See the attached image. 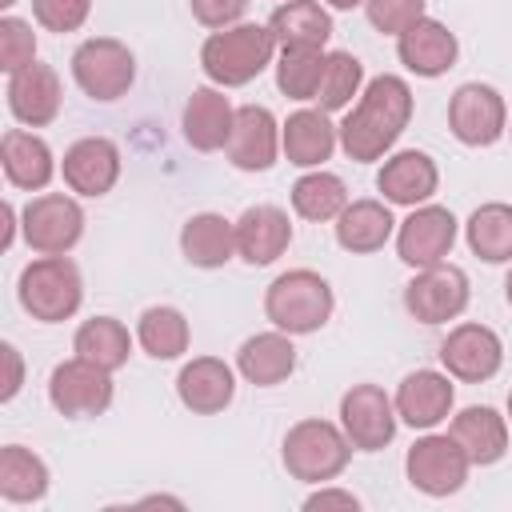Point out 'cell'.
I'll list each match as a JSON object with an SVG mask.
<instances>
[{
  "label": "cell",
  "mask_w": 512,
  "mask_h": 512,
  "mask_svg": "<svg viewBox=\"0 0 512 512\" xmlns=\"http://www.w3.org/2000/svg\"><path fill=\"white\" fill-rule=\"evenodd\" d=\"M412 88L404 76L396 72H380L364 84V92L356 96V104L348 108V116L336 124L340 128V148L348 160L356 164H372L384 160L396 140L404 136V128L412 124Z\"/></svg>",
  "instance_id": "cell-1"
},
{
  "label": "cell",
  "mask_w": 512,
  "mask_h": 512,
  "mask_svg": "<svg viewBox=\"0 0 512 512\" xmlns=\"http://www.w3.org/2000/svg\"><path fill=\"white\" fill-rule=\"evenodd\" d=\"M272 56H276V40H272L268 24L240 20L232 28H220V32L204 36L200 72L216 88H244L272 64Z\"/></svg>",
  "instance_id": "cell-2"
},
{
  "label": "cell",
  "mask_w": 512,
  "mask_h": 512,
  "mask_svg": "<svg viewBox=\"0 0 512 512\" xmlns=\"http://www.w3.org/2000/svg\"><path fill=\"white\" fill-rule=\"evenodd\" d=\"M336 312L332 284L312 268H288L264 288V316L272 328L288 336H312L320 332Z\"/></svg>",
  "instance_id": "cell-3"
},
{
  "label": "cell",
  "mask_w": 512,
  "mask_h": 512,
  "mask_svg": "<svg viewBox=\"0 0 512 512\" xmlns=\"http://www.w3.org/2000/svg\"><path fill=\"white\" fill-rule=\"evenodd\" d=\"M352 452L356 448L344 436V428L332 424V420H320V416L296 420L284 432V440H280V464L300 484H328V480H336L348 468Z\"/></svg>",
  "instance_id": "cell-4"
},
{
  "label": "cell",
  "mask_w": 512,
  "mask_h": 512,
  "mask_svg": "<svg viewBox=\"0 0 512 512\" xmlns=\"http://www.w3.org/2000/svg\"><path fill=\"white\" fill-rule=\"evenodd\" d=\"M16 300L40 324L72 320L84 304V276L72 256H36L20 268Z\"/></svg>",
  "instance_id": "cell-5"
},
{
  "label": "cell",
  "mask_w": 512,
  "mask_h": 512,
  "mask_svg": "<svg viewBox=\"0 0 512 512\" xmlns=\"http://www.w3.org/2000/svg\"><path fill=\"white\" fill-rule=\"evenodd\" d=\"M68 64L76 88L96 104H112L136 84V56L116 36H88L84 44H76Z\"/></svg>",
  "instance_id": "cell-6"
},
{
  "label": "cell",
  "mask_w": 512,
  "mask_h": 512,
  "mask_svg": "<svg viewBox=\"0 0 512 512\" xmlns=\"http://www.w3.org/2000/svg\"><path fill=\"white\" fill-rule=\"evenodd\" d=\"M20 232L36 256H68L84 236V208L68 192H40L20 208Z\"/></svg>",
  "instance_id": "cell-7"
},
{
  "label": "cell",
  "mask_w": 512,
  "mask_h": 512,
  "mask_svg": "<svg viewBox=\"0 0 512 512\" xmlns=\"http://www.w3.org/2000/svg\"><path fill=\"white\" fill-rule=\"evenodd\" d=\"M472 472V460L468 452L456 444L452 432H424L408 456H404V476L416 492L432 496V500H444V496H456L464 488Z\"/></svg>",
  "instance_id": "cell-8"
},
{
  "label": "cell",
  "mask_w": 512,
  "mask_h": 512,
  "mask_svg": "<svg viewBox=\"0 0 512 512\" xmlns=\"http://www.w3.org/2000/svg\"><path fill=\"white\" fill-rule=\"evenodd\" d=\"M472 300L468 272L452 260H440L432 268H416V276L404 284V308L412 320L436 328L448 320H460Z\"/></svg>",
  "instance_id": "cell-9"
},
{
  "label": "cell",
  "mask_w": 512,
  "mask_h": 512,
  "mask_svg": "<svg viewBox=\"0 0 512 512\" xmlns=\"http://www.w3.org/2000/svg\"><path fill=\"white\" fill-rule=\"evenodd\" d=\"M48 404L64 420L104 416L112 408V372L84 360V356H68L48 376Z\"/></svg>",
  "instance_id": "cell-10"
},
{
  "label": "cell",
  "mask_w": 512,
  "mask_h": 512,
  "mask_svg": "<svg viewBox=\"0 0 512 512\" xmlns=\"http://www.w3.org/2000/svg\"><path fill=\"white\" fill-rule=\"evenodd\" d=\"M448 132L464 148H492L508 132V104L504 96L484 84L468 80L448 96Z\"/></svg>",
  "instance_id": "cell-11"
},
{
  "label": "cell",
  "mask_w": 512,
  "mask_h": 512,
  "mask_svg": "<svg viewBox=\"0 0 512 512\" xmlns=\"http://www.w3.org/2000/svg\"><path fill=\"white\" fill-rule=\"evenodd\" d=\"M460 236V224L452 208L444 204H416L400 224H396V256L408 268H432L452 256V244Z\"/></svg>",
  "instance_id": "cell-12"
},
{
  "label": "cell",
  "mask_w": 512,
  "mask_h": 512,
  "mask_svg": "<svg viewBox=\"0 0 512 512\" xmlns=\"http://www.w3.org/2000/svg\"><path fill=\"white\" fill-rule=\"evenodd\" d=\"M396 404L392 396L380 388V384H352L344 396H340V428L344 436L352 440L356 452H380L392 444L396 436Z\"/></svg>",
  "instance_id": "cell-13"
},
{
  "label": "cell",
  "mask_w": 512,
  "mask_h": 512,
  "mask_svg": "<svg viewBox=\"0 0 512 512\" xmlns=\"http://www.w3.org/2000/svg\"><path fill=\"white\" fill-rule=\"evenodd\" d=\"M440 364L460 384H484L504 364V340L496 336V328L464 320L440 340Z\"/></svg>",
  "instance_id": "cell-14"
},
{
  "label": "cell",
  "mask_w": 512,
  "mask_h": 512,
  "mask_svg": "<svg viewBox=\"0 0 512 512\" xmlns=\"http://www.w3.org/2000/svg\"><path fill=\"white\" fill-rule=\"evenodd\" d=\"M120 172H124V156H120V144L108 136H80L76 144L64 148V160H60V176L68 192L88 196V200L108 196Z\"/></svg>",
  "instance_id": "cell-15"
},
{
  "label": "cell",
  "mask_w": 512,
  "mask_h": 512,
  "mask_svg": "<svg viewBox=\"0 0 512 512\" xmlns=\"http://www.w3.org/2000/svg\"><path fill=\"white\" fill-rule=\"evenodd\" d=\"M396 416L416 428V432H432L436 424H444L452 416V404H456V384L448 372H436V368H416L408 372L400 384H396Z\"/></svg>",
  "instance_id": "cell-16"
},
{
  "label": "cell",
  "mask_w": 512,
  "mask_h": 512,
  "mask_svg": "<svg viewBox=\"0 0 512 512\" xmlns=\"http://www.w3.org/2000/svg\"><path fill=\"white\" fill-rule=\"evenodd\" d=\"M396 56H400V64H404L412 76L436 80V76H444L448 68H456V60H460V40H456V32H452L444 20L420 16V20H412V24L396 36Z\"/></svg>",
  "instance_id": "cell-17"
},
{
  "label": "cell",
  "mask_w": 512,
  "mask_h": 512,
  "mask_svg": "<svg viewBox=\"0 0 512 512\" xmlns=\"http://www.w3.org/2000/svg\"><path fill=\"white\" fill-rule=\"evenodd\" d=\"M4 96H8L12 120L24 124V128H48L60 116V108H64L60 72L52 64H40V60L20 68V72H12Z\"/></svg>",
  "instance_id": "cell-18"
},
{
  "label": "cell",
  "mask_w": 512,
  "mask_h": 512,
  "mask_svg": "<svg viewBox=\"0 0 512 512\" xmlns=\"http://www.w3.org/2000/svg\"><path fill=\"white\" fill-rule=\"evenodd\" d=\"M224 156L236 172H268L280 156V124L264 104H240Z\"/></svg>",
  "instance_id": "cell-19"
},
{
  "label": "cell",
  "mask_w": 512,
  "mask_h": 512,
  "mask_svg": "<svg viewBox=\"0 0 512 512\" xmlns=\"http://www.w3.org/2000/svg\"><path fill=\"white\" fill-rule=\"evenodd\" d=\"M440 188V168L428 152L420 148H400L392 156H384L380 172H376V192L380 200L396 204V208H416L428 204Z\"/></svg>",
  "instance_id": "cell-20"
},
{
  "label": "cell",
  "mask_w": 512,
  "mask_h": 512,
  "mask_svg": "<svg viewBox=\"0 0 512 512\" xmlns=\"http://www.w3.org/2000/svg\"><path fill=\"white\" fill-rule=\"evenodd\" d=\"M0 168H4V180L20 192H44L60 172L52 144L32 128H8L0 136Z\"/></svg>",
  "instance_id": "cell-21"
},
{
  "label": "cell",
  "mask_w": 512,
  "mask_h": 512,
  "mask_svg": "<svg viewBox=\"0 0 512 512\" xmlns=\"http://www.w3.org/2000/svg\"><path fill=\"white\" fill-rule=\"evenodd\" d=\"M292 244V220L280 204H248L236 216V256L252 268L276 264Z\"/></svg>",
  "instance_id": "cell-22"
},
{
  "label": "cell",
  "mask_w": 512,
  "mask_h": 512,
  "mask_svg": "<svg viewBox=\"0 0 512 512\" xmlns=\"http://www.w3.org/2000/svg\"><path fill=\"white\" fill-rule=\"evenodd\" d=\"M236 368L224 364L220 356H192L180 372H176V400L192 412V416H216L232 404L236 396Z\"/></svg>",
  "instance_id": "cell-23"
},
{
  "label": "cell",
  "mask_w": 512,
  "mask_h": 512,
  "mask_svg": "<svg viewBox=\"0 0 512 512\" xmlns=\"http://www.w3.org/2000/svg\"><path fill=\"white\" fill-rule=\"evenodd\" d=\"M340 148V128L332 124V112L324 108H300L280 124V152L296 168H324L332 152Z\"/></svg>",
  "instance_id": "cell-24"
},
{
  "label": "cell",
  "mask_w": 512,
  "mask_h": 512,
  "mask_svg": "<svg viewBox=\"0 0 512 512\" xmlns=\"http://www.w3.org/2000/svg\"><path fill=\"white\" fill-rule=\"evenodd\" d=\"M232 124H236V108L224 96V88H216V84L192 88V96L184 100V112H180V128H184L188 148L220 152L232 136Z\"/></svg>",
  "instance_id": "cell-25"
},
{
  "label": "cell",
  "mask_w": 512,
  "mask_h": 512,
  "mask_svg": "<svg viewBox=\"0 0 512 512\" xmlns=\"http://www.w3.org/2000/svg\"><path fill=\"white\" fill-rule=\"evenodd\" d=\"M448 432L468 452L472 468H488V464H500L508 456V416H500L492 404H468V408H460L452 416Z\"/></svg>",
  "instance_id": "cell-26"
},
{
  "label": "cell",
  "mask_w": 512,
  "mask_h": 512,
  "mask_svg": "<svg viewBox=\"0 0 512 512\" xmlns=\"http://www.w3.org/2000/svg\"><path fill=\"white\" fill-rule=\"evenodd\" d=\"M396 216H392V208H388V200H372V196H364V200H348V208L332 220V228H336V244L344 248V252H352V256H368V252H380L392 236H396Z\"/></svg>",
  "instance_id": "cell-27"
},
{
  "label": "cell",
  "mask_w": 512,
  "mask_h": 512,
  "mask_svg": "<svg viewBox=\"0 0 512 512\" xmlns=\"http://www.w3.org/2000/svg\"><path fill=\"white\" fill-rule=\"evenodd\" d=\"M236 372L256 388H276L296 372V344L288 332H256L236 348Z\"/></svg>",
  "instance_id": "cell-28"
},
{
  "label": "cell",
  "mask_w": 512,
  "mask_h": 512,
  "mask_svg": "<svg viewBox=\"0 0 512 512\" xmlns=\"http://www.w3.org/2000/svg\"><path fill=\"white\" fill-rule=\"evenodd\" d=\"M180 256L192 268L216 272L228 260H236V220L220 212H196L180 228Z\"/></svg>",
  "instance_id": "cell-29"
},
{
  "label": "cell",
  "mask_w": 512,
  "mask_h": 512,
  "mask_svg": "<svg viewBox=\"0 0 512 512\" xmlns=\"http://www.w3.org/2000/svg\"><path fill=\"white\" fill-rule=\"evenodd\" d=\"M276 48H324L332 40V12L324 0H284L268 16Z\"/></svg>",
  "instance_id": "cell-30"
},
{
  "label": "cell",
  "mask_w": 512,
  "mask_h": 512,
  "mask_svg": "<svg viewBox=\"0 0 512 512\" xmlns=\"http://www.w3.org/2000/svg\"><path fill=\"white\" fill-rule=\"evenodd\" d=\"M464 244L484 264H512V204L488 200L464 220Z\"/></svg>",
  "instance_id": "cell-31"
},
{
  "label": "cell",
  "mask_w": 512,
  "mask_h": 512,
  "mask_svg": "<svg viewBox=\"0 0 512 512\" xmlns=\"http://www.w3.org/2000/svg\"><path fill=\"white\" fill-rule=\"evenodd\" d=\"M288 200H292V212H296L300 220H308V224H328V220H336V216L348 208L352 196H348V184H344L336 172L308 168V172L292 184Z\"/></svg>",
  "instance_id": "cell-32"
},
{
  "label": "cell",
  "mask_w": 512,
  "mask_h": 512,
  "mask_svg": "<svg viewBox=\"0 0 512 512\" xmlns=\"http://www.w3.org/2000/svg\"><path fill=\"white\" fill-rule=\"evenodd\" d=\"M136 344L152 356V360H180L192 344V328L188 316L176 304H152L140 312L136 320Z\"/></svg>",
  "instance_id": "cell-33"
},
{
  "label": "cell",
  "mask_w": 512,
  "mask_h": 512,
  "mask_svg": "<svg viewBox=\"0 0 512 512\" xmlns=\"http://www.w3.org/2000/svg\"><path fill=\"white\" fill-rule=\"evenodd\" d=\"M48 464L24 448V444H4L0 448V496L8 504H36L48 496Z\"/></svg>",
  "instance_id": "cell-34"
},
{
  "label": "cell",
  "mask_w": 512,
  "mask_h": 512,
  "mask_svg": "<svg viewBox=\"0 0 512 512\" xmlns=\"http://www.w3.org/2000/svg\"><path fill=\"white\" fill-rule=\"evenodd\" d=\"M72 352L92 360V364H100V368H108V372H120L128 364V356H132V332L116 316H92V320H84L76 328Z\"/></svg>",
  "instance_id": "cell-35"
},
{
  "label": "cell",
  "mask_w": 512,
  "mask_h": 512,
  "mask_svg": "<svg viewBox=\"0 0 512 512\" xmlns=\"http://www.w3.org/2000/svg\"><path fill=\"white\" fill-rule=\"evenodd\" d=\"M324 64L328 52L324 48H280L276 68V88L288 100H316L320 80H324Z\"/></svg>",
  "instance_id": "cell-36"
},
{
  "label": "cell",
  "mask_w": 512,
  "mask_h": 512,
  "mask_svg": "<svg viewBox=\"0 0 512 512\" xmlns=\"http://www.w3.org/2000/svg\"><path fill=\"white\" fill-rule=\"evenodd\" d=\"M364 84H368V80H364L360 56L336 48V52H328L324 80H320V92H316V108H324V112H344V108H352V100L364 92Z\"/></svg>",
  "instance_id": "cell-37"
},
{
  "label": "cell",
  "mask_w": 512,
  "mask_h": 512,
  "mask_svg": "<svg viewBox=\"0 0 512 512\" xmlns=\"http://www.w3.org/2000/svg\"><path fill=\"white\" fill-rule=\"evenodd\" d=\"M36 64V32L20 16H0V72L12 76Z\"/></svg>",
  "instance_id": "cell-38"
},
{
  "label": "cell",
  "mask_w": 512,
  "mask_h": 512,
  "mask_svg": "<svg viewBox=\"0 0 512 512\" xmlns=\"http://www.w3.org/2000/svg\"><path fill=\"white\" fill-rule=\"evenodd\" d=\"M92 16V0H32V20L44 32H80Z\"/></svg>",
  "instance_id": "cell-39"
},
{
  "label": "cell",
  "mask_w": 512,
  "mask_h": 512,
  "mask_svg": "<svg viewBox=\"0 0 512 512\" xmlns=\"http://www.w3.org/2000/svg\"><path fill=\"white\" fill-rule=\"evenodd\" d=\"M424 8H428V0H364L368 24H372L376 32H384V36H400L412 20L428 16Z\"/></svg>",
  "instance_id": "cell-40"
},
{
  "label": "cell",
  "mask_w": 512,
  "mask_h": 512,
  "mask_svg": "<svg viewBox=\"0 0 512 512\" xmlns=\"http://www.w3.org/2000/svg\"><path fill=\"white\" fill-rule=\"evenodd\" d=\"M248 4H252V0H188L196 24H204L208 32H220V28L240 24L244 12H248Z\"/></svg>",
  "instance_id": "cell-41"
},
{
  "label": "cell",
  "mask_w": 512,
  "mask_h": 512,
  "mask_svg": "<svg viewBox=\"0 0 512 512\" xmlns=\"http://www.w3.org/2000/svg\"><path fill=\"white\" fill-rule=\"evenodd\" d=\"M0 356H4V368H8L4 388H0V400L8 404V400H16V392L24 388V356H20V348H16L12 340H4V344H0Z\"/></svg>",
  "instance_id": "cell-42"
},
{
  "label": "cell",
  "mask_w": 512,
  "mask_h": 512,
  "mask_svg": "<svg viewBox=\"0 0 512 512\" xmlns=\"http://www.w3.org/2000/svg\"><path fill=\"white\" fill-rule=\"evenodd\" d=\"M304 508H308V512H316V508H348V512H356L360 500H356L352 492H344V488H324V484H320V492H312V496L304 500Z\"/></svg>",
  "instance_id": "cell-43"
},
{
  "label": "cell",
  "mask_w": 512,
  "mask_h": 512,
  "mask_svg": "<svg viewBox=\"0 0 512 512\" xmlns=\"http://www.w3.org/2000/svg\"><path fill=\"white\" fill-rule=\"evenodd\" d=\"M0 216H4V236H0V248H12L16 244V232H20V216L12 208V200L0 204Z\"/></svg>",
  "instance_id": "cell-44"
},
{
  "label": "cell",
  "mask_w": 512,
  "mask_h": 512,
  "mask_svg": "<svg viewBox=\"0 0 512 512\" xmlns=\"http://www.w3.org/2000/svg\"><path fill=\"white\" fill-rule=\"evenodd\" d=\"M328 8H336V12H352V8H364V0H324Z\"/></svg>",
  "instance_id": "cell-45"
},
{
  "label": "cell",
  "mask_w": 512,
  "mask_h": 512,
  "mask_svg": "<svg viewBox=\"0 0 512 512\" xmlns=\"http://www.w3.org/2000/svg\"><path fill=\"white\" fill-rule=\"evenodd\" d=\"M504 300H508V308H512V268H508V276H504Z\"/></svg>",
  "instance_id": "cell-46"
},
{
  "label": "cell",
  "mask_w": 512,
  "mask_h": 512,
  "mask_svg": "<svg viewBox=\"0 0 512 512\" xmlns=\"http://www.w3.org/2000/svg\"><path fill=\"white\" fill-rule=\"evenodd\" d=\"M508 424H512V392H508Z\"/></svg>",
  "instance_id": "cell-47"
},
{
  "label": "cell",
  "mask_w": 512,
  "mask_h": 512,
  "mask_svg": "<svg viewBox=\"0 0 512 512\" xmlns=\"http://www.w3.org/2000/svg\"><path fill=\"white\" fill-rule=\"evenodd\" d=\"M0 4H4V8H12V4H16V0H0Z\"/></svg>",
  "instance_id": "cell-48"
},
{
  "label": "cell",
  "mask_w": 512,
  "mask_h": 512,
  "mask_svg": "<svg viewBox=\"0 0 512 512\" xmlns=\"http://www.w3.org/2000/svg\"><path fill=\"white\" fill-rule=\"evenodd\" d=\"M508 136H512V120H508Z\"/></svg>",
  "instance_id": "cell-49"
}]
</instances>
